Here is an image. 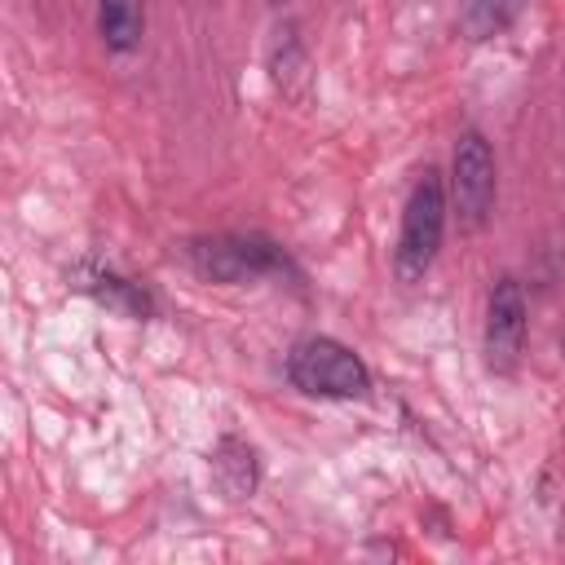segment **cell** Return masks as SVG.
<instances>
[{"label":"cell","instance_id":"cell-7","mask_svg":"<svg viewBox=\"0 0 565 565\" xmlns=\"http://www.w3.org/2000/svg\"><path fill=\"white\" fill-rule=\"evenodd\" d=\"M207 468H212L216 490H221L230 503L252 499V494H256V486H260V455H256V446H252L247 437L225 433V437L212 446Z\"/></svg>","mask_w":565,"mask_h":565},{"label":"cell","instance_id":"cell-1","mask_svg":"<svg viewBox=\"0 0 565 565\" xmlns=\"http://www.w3.org/2000/svg\"><path fill=\"white\" fill-rule=\"evenodd\" d=\"M287 380L305 397H327V402H358L371 393V371L366 362L335 335H305L287 353Z\"/></svg>","mask_w":565,"mask_h":565},{"label":"cell","instance_id":"cell-9","mask_svg":"<svg viewBox=\"0 0 565 565\" xmlns=\"http://www.w3.org/2000/svg\"><path fill=\"white\" fill-rule=\"evenodd\" d=\"M525 4H530V0H463V9H459V31H463L468 40H490V35H499L503 26H512Z\"/></svg>","mask_w":565,"mask_h":565},{"label":"cell","instance_id":"cell-11","mask_svg":"<svg viewBox=\"0 0 565 565\" xmlns=\"http://www.w3.org/2000/svg\"><path fill=\"white\" fill-rule=\"evenodd\" d=\"M269 4H287V0H269Z\"/></svg>","mask_w":565,"mask_h":565},{"label":"cell","instance_id":"cell-2","mask_svg":"<svg viewBox=\"0 0 565 565\" xmlns=\"http://www.w3.org/2000/svg\"><path fill=\"white\" fill-rule=\"evenodd\" d=\"M185 260L199 278L225 282V287L247 278H269V274H296L287 252L265 234H203L185 243Z\"/></svg>","mask_w":565,"mask_h":565},{"label":"cell","instance_id":"cell-5","mask_svg":"<svg viewBox=\"0 0 565 565\" xmlns=\"http://www.w3.org/2000/svg\"><path fill=\"white\" fill-rule=\"evenodd\" d=\"M525 327H530L525 287H521V278L499 274L490 296H486V335H481V353H486V366L494 375H512L521 366Z\"/></svg>","mask_w":565,"mask_h":565},{"label":"cell","instance_id":"cell-3","mask_svg":"<svg viewBox=\"0 0 565 565\" xmlns=\"http://www.w3.org/2000/svg\"><path fill=\"white\" fill-rule=\"evenodd\" d=\"M441 234H446V185L433 168H424L406 194L402 230H397V247H393V269L402 282H419L433 269V260L441 252Z\"/></svg>","mask_w":565,"mask_h":565},{"label":"cell","instance_id":"cell-8","mask_svg":"<svg viewBox=\"0 0 565 565\" xmlns=\"http://www.w3.org/2000/svg\"><path fill=\"white\" fill-rule=\"evenodd\" d=\"M146 31V0H97V35L110 53H132Z\"/></svg>","mask_w":565,"mask_h":565},{"label":"cell","instance_id":"cell-6","mask_svg":"<svg viewBox=\"0 0 565 565\" xmlns=\"http://www.w3.org/2000/svg\"><path fill=\"white\" fill-rule=\"evenodd\" d=\"M71 282H75L84 296H93L97 305H106V309H115V313H124V318H150V309H154V300H150V291H146L141 282H132V278H124L119 269L97 265V260H79V265L71 269Z\"/></svg>","mask_w":565,"mask_h":565},{"label":"cell","instance_id":"cell-10","mask_svg":"<svg viewBox=\"0 0 565 565\" xmlns=\"http://www.w3.org/2000/svg\"><path fill=\"white\" fill-rule=\"evenodd\" d=\"M561 353H565V331H561Z\"/></svg>","mask_w":565,"mask_h":565},{"label":"cell","instance_id":"cell-4","mask_svg":"<svg viewBox=\"0 0 565 565\" xmlns=\"http://www.w3.org/2000/svg\"><path fill=\"white\" fill-rule=\"evenodd\" d=\"M494 194H499V181H494V150L486 141V132L468 128L459 132L455 141V154H450V199H455V212L468 230H481L494 212Z\"/></svg>","mask_w":565,"mask_h":565}]
</instances>
